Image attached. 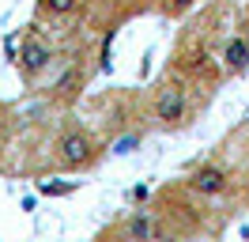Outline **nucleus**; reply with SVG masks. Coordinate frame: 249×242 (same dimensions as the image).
<instances>
[{
  "mask_svg": "<svg viewBox=\"0 0 249 242\" xmlns=\"http://www.w3.org/2000/svg\"><path fill=\"white\" fill-rule=\"evenodd\" d=\"M76 8H79V0H38V12H42V15H53V19L72 15Z\"/></svg>",
  "mask_w": 249,
  "mask_h": 242,
  "instance_id": "obj_7",
  "label": "nucleus"
},
{
  "mask_svg": "<svg viewBox=\"0 0 249 242\" xmlns=\"http://www.w3.org/2000/svg\"><path fill=\"white\" fill-rule=\"evenodd\" d=\"M193 4H196V0H166L162 8H166V12H170V15H185L189 8H193Z\"/></svg>",
  "mask_w": 249,
  "mask_h": 242,
  "instance_id": "obj_8",
  "label": "nucleus"
},
{
  "mask_svg": "<svg viewBox=\"0 0 249 242\" xmlns=\"http://www.w3.org/2000/svg\"><path fill=\"white\" fill-rule=\"evenodd\" d=\"M121 235L128 242H166L170 235H166V223H162V216H155V212L147 208H136L124 216L121 223Z\"/></svg>",
  "mask_w": 249,
  "mask_h": 242,
  "instance_id": "obj_3",
  "label": "nucleus"
},
{
  "mask_svg": "<svg viewBox=\"0 0 249 242\" xmlns=\"http://www.w3.org/2000/svg\"><path fill=\"white\" fill-rule=\"evenodd\" d=\"M49 60H53V49H49L46 38H27L23 49H19V64H23L27 76H42L49 68Z\"/></svg>",
  "mask_w": 249,
  "mask_h": 242,
  "instance_id": "obj_5",
  "label": "nucleus"
},
{
  "mask_svg": "<svg viewBox=\"0 0 249 242\" xmlns=\"http://www.w3.org/2000/svg\"><path fill=\"white\" fill-rule=\"evenodd\" d=\"M94 159H98V144L79 125H64L57 136V163L64 170H87L94 166Z\"/></svg>",
  "mask_w": 249,
  "mask_h": 242,
  "instance_id": "obj_1",
  "label": "nucleus"
},
{
  "mask_svg": "<svg viewBox=\"0 0 249 242\" xmlns=\"http://www.w3.org/2000/svg\"><path fill=\"white\" fill-rule=\"evenodd\" d=\"M185 189L196 193V197H223L231 189V174H227L219 163H204L185 178Z\"/></svg>",
  "mask_w": 249,
  "mask_h": 242,
  "instance_id": "obj_4",
  "label": "nucleus"
},
{
  "mask_svg": "<svg viewBox=\"0 0 249 242\" xmlns=\"http://www.w3.org/2000/svg\"><path fill=\"white\" fill-rule=\"evenodd\" d=\"M132 148H140V136H121V140H117V155H124V151H132Z\"/></svg>",
  "mask_w": 249,
  "mask_h": 242,
  "instance_id": "obj_9",
  "label": "nucleus"
},
{
  "mask_svg": "<svg viewBox=\"0 0 249 242\" xmlns=\"http://www.w3.org/2000/svg\"><path fill=\"white\" fill-rule=\"evenodd\" d=\"M223 68L227 72H246L249 68V38L246 34H234V38H227V45H223Z\"/></svg>",
  "mask_w": 249,
  "mask_h": 242,
  "instance_id": "obj_6",
  "label": "nucleus"
},
{
  "mask_svg": "<svg viewBox=\"0 0 249 242\" xmlns=\"http://www.w3.org/2000/svg\"><path fill=\"white\" fill-rule=\"evenodd\" d=\"M155 125H162V129H181L189 121V99L181 87H174V83H166V87L155 91Z\"/></svg>",
  "mask_w": 249,
  "mask_h": 242,
  "instance_id": "obj_2",
  "label": "nucleus"
}]
</instances>
